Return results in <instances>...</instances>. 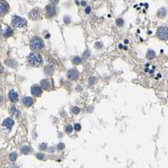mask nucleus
<instances>
[{
    "mask_svg": "<svg viewBox=\"0 0 168 168\" xmlns=\"http://www.w3.org/2000/svg\"><path fill=\"white\" fill-rule=\"evenodd\" d=\"M30 45L33 50L35 51H39L44 47V43L40 38L38 37H33L30 41Z\"/></svg>",
    "mask_w": 168,
    "mask_h": 168,
    "instance_id": "f257e3e1",
    "label": "nucleus"
},
{
    "mask_svg": "<svg viewBox=\"0 0 168 168\" xmlns=\"http://www.w3.org/2000/svg\"><path fill=\"white\" fill-rule=\"evenodd\" d=\"M28 62L30 64L34 66H38L42 64L43 60L42 57L38 53H31L28 55Z\"/></svg>",
    "mask_w": 168,
    "mask_h": 168,
    "instance_id": "f03ea898",
    "label": "nucleus"
},
{
    "mask_svg": "<svg viewBox=\"0 0 168 168\" xmlns=\"http://www.w3.org/2000/svg\"><path fill=\"white\" fill-rule=\"evenodd\" d=\"M12 24L16 27L21 28L26 26L27 25V21L21 17L18 16H14L12 18Z\"/></svg>",
    "mask_w": 168,
    "mask_h": 168,
    "instance_id": "7ed1b4c3",
    "label": "nucleus"
},
{
    "mask_svg": "<svg viewBox=\"0 0 168 168\" xmlns=\"http://www.w3.org/2000/svg\"><path fill=\"white\" fill-rule=\"evenodd\" d=\"M157 35L162 40H165L168 39V28L165 27H162L158 29Z\"/></svg>",
    "mask_w": 168,
    "mask_h": 168,
    "instance_id": "20e7f679",
    "label": "nucleus"
},
{
    "mask_svg": "<svg viewBox=\"0 0 168 168\" xmlns=\"http://www.w3.org/2000/svg\"><path fill=\"white\" fill-rule=\"evenodd\" d=\"M29 17L33 20H37L40 17V12L38 8H33L29 13Z\"/></svg>",
    "mask_w": 168,
    "mask_h": 168,
    "instance_id": "39448f33",
    "label": "nucleus"
},
{
    "mask_svg": "<svg viewBox=\"0 0 168 168\" xmlns=\"http://www.w3.org/2000/svg\"><path fill=\"white\" fill-rule=\"evenodd\" d=\"M9 11V7H8V3L3 0H1L0 2V13L3 15L7 14Z\"/></svg>",
    "mask_w": 168,
    "mask_h": 168,
    "instance_id": "423d86ee",
    "label": "nucleus"
},
{
    "mask_svg": "<svg viewBox=\"0 0 168 168\" xmlns=\"http://www.w3.org/2000/svg\"><path fill=\"white\" fill-rule=\"evenodd\" d=\"M42 89L40 86H38L35 85L33 86L32 87V89H31V93H32V95L34 96H38L42 94Z\"/></svg>",
    "mask_w": 168,
    "mask_h": 168,
    "instance_id": "0eeeda50",
    "label": "nucleus"
},
{
    "mask_svg": "<svg viewBox=\"0 0 168 168\" xmlns=\"http://www.w3.org/2000/svg\"><path fill=\"white\" fill-rule=\"evenodd\" d=\"M9 99L12 103H17L18 101V94L14 90H11L10 91L9 94Z\"/></svg>",
    "mask_w": 168,
    "mask_h": 168,
    "instance_id": "6e6552de",
    "label": "nucleus"
},
{
    "mask_svg": "<svg viewBox=\"0 0 168 168\" xmlns=\"http://www.w3.org/2000/svg\"><path fill=\"white\" fill-rule=\"evenodd\" d=\"M68 76L69 79L74 80V79H76L79 77V73L75 69H71L68 72Z\"/></svg>",
    "mask_w": 168,
    "mask_h": 168,
    "instance_id": "1a4fd4ad",
    "label": "nucleus"
},
{
    "mask_svg": "<svg viewBox=\"0 0 168 168\" xmlns=\"http://www.w3.org/2000/svg\"><path fill=\"white\" fill-rule=\"evenodd\" d=\"M45 11L47 14H48L49 16H54L56 14V10L53 6L52 5H47L45 7Z\"/></svg>",
    "mask_w": 168,
    "mask_h": 168,
    "instance_id": "9d476101",
    "label": "nucleus"
},
{
    "mask_svg": "<svg viewBox=\"0 0 168 168\" xmlns=\"http://www.w3.org/2000/svg\"><path fill=\"white\" fill-rule=\"evenodd\" d=\"M14 124H15L14 120H12V119H10V118H8V119L5 120L4 122H3V125L9 129H11V128L14 125Z\"/></svg>",
    "mask_w": 168,
    "mask_h": 168,
    "instance_id": "9b49d317",
    "label": "nucleus"
},
{
    "mask_svg": "<svg viewBox=\"0 0 168 168\" xmlns=\"http://www.w3.org/2000/svg\"><path fill=\"white\" fill-rule=\"evenodd\" d=\"M40 85L41 87L45 90H48L50 88V84L47 79H42L40 81Z\"/></svg>",
    "mask_w": 168,
    "mask_h": 168,
    "instance_id": "f8f14e48",
    "label": "nucleus"
},
{
    "mask_svg": "<svg viewBox=\"0 0 168 168\" xmlns=\"http://www.w3.org/2000/svg\"><path fill=\"white\" fill-rule=\"evenodd\" d=\"M23 104L26 106H30L33 104V100L31 97H25L23 99Z\"/></svg>",
    "mask_w": 168,
    "mask_h": 168,
    "instance_id": "ddd939ff",
    "label": "nucleus"
},
{
    "mask_svg": "<svg viewBox=\"0 0 168 168\" xmlns=\"http://www.w3.org/2000/svg\"><path fill=\"white\" fill-rule=\"evenodd\" d=\"M167 14V11L165 8H160V9L157 12V15L159 18H164V17H165Z\"/></svg>",
    "mask_w": 168,
    "mask_h": 168,
    "instance_id": "4468645a",
    "label": "nucleus"
},
{
    "mask_svg": "<svg viewBox=\"0 0 168 168\" xmlns=\"http://www.w3.org/2000/svg\"><path fill=\"white\" fill-rule=\"evenodd\" d=\"M13 30H12V28H11V27H8V28H7V30L5 31L4 33H3V36H4L5 37H10V36L13 34Z\"/></svg>",
    "mask_w": 168,
    "mask_h": 168,
    "instance_id": "2eb2a0df",
    "label": "nucleus"
},
{
    "mask_svg": "<svg viewBox=\"0 0 168 168\" xmlns=\"http://www.w3.org/2000/svg\"><path fill=\"white\" fill-rule=\"evenodd\" d=\"M155 55H155V52L154 50H149L147 53V58L148 59H150V60L155 58Z\"/></svg>",
    "mask_w": 168,
    "mask_h": 168,
    "instance_id": "dca6fc26",
    "label": "nucleus"
},
{
    "mask_svg": "<svg viewBox=\"0 0 168 168\" xmlns=\"http://www.w3.org/2000/svg\"><path fill=\"white\" fill-rule=\"evenodd\" d=\"M21 152L23 153V154H28L31 152V149L28 146H23L22 147L21 149Z\"/></svg>",
    "mask_w": 168,
    "mask_h": 168,
    "instance_id": "f3484780",
    "label": "nucleus"
},
{
    "mask_svg": "<svg viewBox=\"0 0 168 168\" xmlns=\"http://www.w3.org/2000/svg\"><path fill=\"white\" fill-rule=\"evenodd\" d=\"M6 63H7V65L10 67H12L13 68H16L17 67V64H16V62L13 61L12 60H8L6 61Z\"/></svg>",
    "mask_w": 168,
    "mask_h": 168,
    "instance_id": "a211bd4d",
    "label": "nucleus"
},
{
    "mask_svg": "<svg viewBox=\"0 0 168 168\" xmlns=\"http://www.w3.org/2000/svg\"><path fill=\"white\" fill-rule=\"evenodd\" d=\"M17 154L16 152H12L10 154L9 156V159L12 162H15L17 159Z\"/></svg>",
    "mask_w": 168,
    "mask_h": 168,
    "instance_id": "6ab92c4d",
    "label": "nucleus"
},
{
    "mask_svg": "<svg viewBox=\"0 0 168 168\" xmlns=\"http://www.w3.org/2000/svg\"><path fill=\"white\" fill-rule=\"evenodd\" d=\"M81 61H82L81 59V58H79V57H78V56H76V57L74 58V59H73V63H74V64H81Z\"/></svg>",
    "mask_w": 168,
    "mask_h": 168,
    "instance_id": "aec40b11",
    "label": "nucleus"
},
{
    "mask_svg": "<svg viewBox=\"0 0 168 168\" xmlns=\"http://www.w3.org/2000/svg\"><path fill=\"white\" fill-rule=\"evenodd\" d=\"M90 55H91V51L89 50H86L83 54V58L84 59H88V58H89V56Z\"/></svg>",
    "mask_w": 168,
    "mask_h": 168,
    "instance_id": "412c9836",
    "label": "nucleus"
},
{
    "mask_svg": "<svg viewBox=\"0 0 168 168\" xmlns=\"http://www.w3.org/2000/svg\"><path fill=\"white\" fill-rule=\"evenodd\" d=\"M45 72L46 73V74H47L48 75H50L52 74V72H53V69L51 66H47L46 68V69H45Z\"/></svg>",
    "mask_w": 168,
    "mask_h": 168,
    "instance_id": "4be33fe9",
    "label": "nucleus"
},
{
    "mask_svg": "<svg viewBox=\"0 0 168 168\" xmlns=\"http://www.w3.org/2000/svg\"><path fill=\"white\" fill-rule=\"evenodd\" d=\"M12 112L13 113V114H14V115H16V116H18V115L20 114V111L18 110V109H17L16 108H15V107H12Z\"/></svg>",
    "mask_w": 168,
    "mask_h": 168,
    "instance_id": "5701e85b",
    "label": "nucleus"
},
{
    "mask_svg": "<svg viewBox=\"0 0 168 168\" xmlns=\"http://www.w3.org/2000/svg\"><path fill=\"white\" fill-rule=\"evenodd\" d=\"M116 24L118 27H122L124 25V20L122 18H118L116 20Z\"/></svg>",
    "mask_w": 168,
    "mask_h": 168,
    "instance_id": "b1692460",
    "label": "nucleus"
},
{
    "mask_svg": "<svg viewBox=\"0 0 168 168\" xmlns=\"http://www.w3.org/2000/svg\"><path fill=\"white\" fill-rule=\"evenodd\" d=\"M72 111H73V114H75V115H78V114L79 113V111H80V109H79V108H78V106H74L73 107V109H72Z\"/></svg>",
    "mask_w": 168,
    "mask_h": 168,
    "instance_id": "393cba45",
    "label": "nucleus"
},
{
    "mask_svg": "<svg viewBox=\"0 0 168 168\" xmlns=\"http://www.w3.org/2000/svg\"><path fill=\"white\" fill-rule=\"evenodd\" d=\"M65 130H66V131L67 132L69 133H69H71V132H73V127L71 126V125H67L66 127Z\"/></svg>",
    "mask_w": 168,
    "mask_h": 168,
    "instance_id": "a878e982",
    "label": "nucleus"
},
{
    "mask_svg": "<svg viewBox=\"0 0 168 168\" xmlns=\"http://www.w3.org/2000/svg\"><path fill=\"white\" fill-rule=\"evenodd\" d=\"M64 23H66V24H69V23L71 22V18H69V17H68V16H66V17H64Z\"/></svg>",
    "mask_w": 168,
    "mask_h": 168,
    "instance_id": "bb28decb",
    "label": "nucleus"
},
{
    "mask_svg": "<svg viewBox=\"0 0 168 168\" xmlns=\"http://www.w3.org/2000/svg\"><path fill=\"white\" fill-rule=\"evenodd\" d=\"M39 147H40V149L44 150L47 149V145H46L45 143H42V144L39 145Z\"/></svg>",
    "mask_w": 168,
    "mask_h": 168,
    "instance_id": "cd10ccee",
    "label": "nucleus"
},
{
    "mask_svg": "<svg viewBox=\"0 0 168 168\" xmlns=\"http://www.w3.org/2000/svg\"><path fill=\"white\" fill-rule=\"evenodd\" d=\"M64 147H65V145L63 143H60V144H58V148L59 150H63L64 149Z\"/></svg>",
    "mask_w": 168,
    "mask_h": 168,
    "instance_id": "c85d7f7f",
    "label": "nucleus"
},
{
    "mask_svg": "<svg viewBox=\"0 0 168 168\" xmlns=\"http://www.w3.org/2000/svg\"><path fill=\"white\" fill-rule=\"evenodd\" d=\"M81 125L79 124H76L74 125V129L77 130V131H79L81 130Z\"/></svg>",
    "mask_w": 168,
    "mask_h": 168,
    "instance_id": "c756f323",
    "label": "nucleus"
},
{
    "mask_svg": "<svg viewBox=\"0 0 168 168\" xmlns=\"http://www.w3.org/2000/svg\"><path fill=\"white\" fill-rule=\"evenodd\" d=\"M37 157L38 158V159H43V158H44V155L42 154H41V153H38V154H37Z\"/></svg>",
    "mask_w": 168,
    "mask_h": 168,
    "instance_id": "7c9ffc66",
    "label": "nucleus"
},
{
    "mask_svg": "<svg viewBox=\"0 0 168 168\" xmlns=\"http://www.w3.org/2000/svg\"><path fill=\"white\" fill-rule=\"evenodd\" d=\"M95 47L96 48H98V49H99V48H101L102 47V44L99 42H96L95 43Z\"/></svg>",
    "mask_w": 168,
    "mask_h": 168,
    "instance_id": "2f4dec72",
    "label": "nucleus"
},
{
    "mask_svg": "<svg viewBox=\"0 0 168 168\" xmlns=\"http://www.w3.org/2000/svg\"><path fill=\"white\" fill-rule=\"evenodd\" d=\"M91 11V8L90 7H87L86 8V9H85L86 13H87V14H89V13H90Z\"/></svg>",
    "mask_w": 168,
    "mask_h": 168,
    "instance_id": "473e14b6",
    "label": "nucleus"
},
{
    "mask_svg": "<svg viewBox=\"0 0 168 168\" xmlns=\"http://www.w3.org/2000/svg\"><path fill=\"white\" fill-rule=\"evenodd\" d=\"M50 1H51V3H52V4L53 5H57L59 2V0H50Z\"/></svg>",
    "mask_w": 168,
    "mask_h": 168,
    "instance_id": "72a5a7b5",
    "label": "nucleus"
},
{
    "mask_svg": "<svg viewBox=\"0 0 168 168\" xmlns=\"http://www.w3.org/2000/svg\"><path fill=\"white\" fill-rule=\"evenodd\" d=\"M94 81H95V78L94 77H91L90 79H89V83L90 84H93L94 83Z\"/></svg>",
    "mask_w": 168,
    "mask_h": 168,
    "instance_id": "f704fd0d",
    "label": "nucleus"
},
{
    "mask_svg": "<svg viewBox=\"0 0 168 168\" xmlns=\"http://www.w3.org/2000/svg\"><path fill=\"white\" fill-rule=\"evenodd\" d=\"M81 4V5L83 6V7H85V6L86 5V2H84V1H82Z\"/></svg>",
    "mask_w": 168,
    "mask_h": 168,
    "instance_id": "c9c22d12",
    "label": "nucleus"
},
{
    "mask_svg": "<svg viewBox=\"0 0 168 168\" xmlns=\"http://www.w3.org/2000/svg\"><path fill=\"white\" fill-rule=\"evenodd\" d=\"M125 43H129V41H128V40H125Z\"/></svg>",
    "mask_w": 168,
    "mask_h": 168,
    "instance_id": "e433bc0d",
    "label": "nucleus"
},
{
    "mask_svg": "<svg viewBox=\"0 0 168 168\" xmlns=\"http://www.w3.org/2000/svg\"><path fill=\"white\" fill-rule=\"evenodd\" d=\"M50 37V35L49 34H47V36H45L46 38H48V37Z\"/></svg>",
    "mask_w": 168,
    "mask_h": 168,
    "instance_id": "4c0bfd02",
    "label": "nucleus"
},
{
    "mask_svg": "<svg viewBox=\"0 0 168 168\" xmlns=\"http://www.w3.org/2000/svg\"><path fill=\"white\" fill-rule=\"evenodd\" d=\"M119 47H120V48H122V44H120V45H119Z\"/></svg>",
    "mask_w": 168,
    "mask_h": 168,
    "instance_id": "58836bf2",
    "label": "nucleus"
},
{
    "mask_svg": "<svg viewBox=\"0 0 168 168\" xmlns=\"http://www.w3.org/2000/svg\"><path fill=\"white\" fill-rule=\"evenodd\" d=\"M76 3L77 4H78V5H79V3H78V1H76Z\"/></svg>",
    "mask_w": 168,
    "mask_h": 168,
    "instance_id": "ea45409f",
    "label": "nucleus"
},
{
    "mask_svg": "<svg viewBox=\"0 0 168 168\" xmlns=\"http://www.w3.org/2000/svg\"><path fill=\"white\" fill-rule=\"evenodd\" d=\"M93 1H97V0H93Z\"/></svg>",
    "mask_w": 168,
    "mask_h": 168,
    "instance_id": "a19ab883",
    "label": "nucleus"
}]
</instances>
